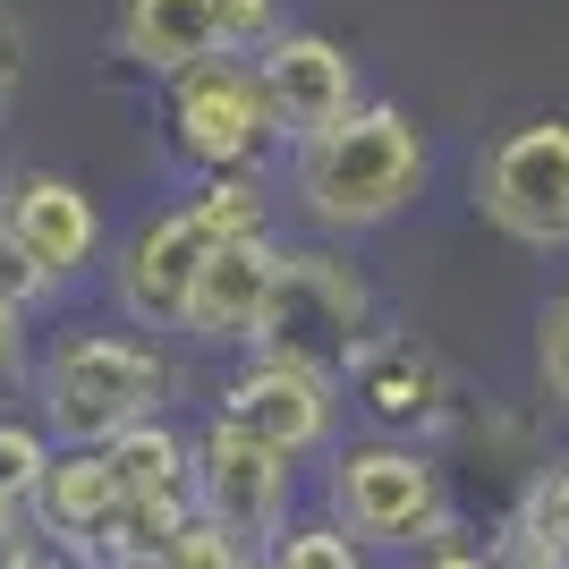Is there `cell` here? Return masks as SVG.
<instances>
[{
	"instance_id": "18",
	"label": "cell",
	"mask_w": 569,
	"mask_h": 569,
	"mask_svg": "<svg viewBox=\"0 0 569 569\" xmlns=\"http://www.w3.org/2000/svg\"><path fill=\"white\" fill-rule=\"evenodd\" d=\"M263 561H272V569H366V561H357V536H349V527H340V519L289 527L281 545L263 552Z\"/></svg>"
},
{
	"instance_id": "5",
	"label": "cell",
	"mask_w": 569,
	"mask_h": 569,
	"mask_svg": "<svg viewBox=\"0 0 569 569\" xmlns=\"http://www.w3.org/2000/svg\"><path fill=\"white\" fill-rule=\"evenodd\" d=\"M468 204L527 256H569V119L501 128L468 170Z\"/></svg>"
},
{
	"instance_id": "27",
	"label": "cell",
	"mask_w": 569,
	"mask_h": 569,
	"mask_svg": "<svg viewBox=\"0 0 569 569\" xmlns=\"http://www.w3.org/2000/svg\"><path fill=\"white\" fill-rule=\"evenodd\" d=\"M26 569H94V561H86V552H60V545H51V552H34Z\"/></svg>"
},
{
	"instance_id": "13",
	"label": "cell",
	"mask_w": 569,
	"mask_h": 569,
	"mask_svg": "<svg viewBox=\"0 0 569 569\" xmlns=\"http://www.w3.org/2000/svg\"><path fill=\"white\" fill-rule=\"evenodd\" d=\"M119 510H128V485L111 468V442H60L26 519H34V536H51L60 552H86L102 569V545H111Z\"/></svg>"
},
{
	"instance_id": "29",
	"label": "cell",
	"mask_w": 569,
	"mask_h": 569,
	"mask_svg": "<svg viewBox=\"0 0 569 569\" xmlns=\"http://www.w3.org/2000/svg\"><path fill=\"white\" fill-rule=\"evenodd\" d=\"M256 569H272V561H256Z\"/></svg>"
},
{
	"instance_id": "15",
	"label": "cell",
	"mask_w": 569,
	"mask_h": 569,
	"mask_svg": "<svg viewBox=\"0 0 569 569\" xmlns=\"http://www.w3.org/2000/svg\"><path fill=\"white\" fill-rule=\"evenodd\" d=\"M221 0H119V60H137L144 77H188L196 60H221Z\"/></svg>"
},
{
	"instance_id": "25",
	"label": "cell",
	"mask_w": 569,
	"mask_h": 569,
	"mask_svg": "<svg viewBox=\"0 0 569 569\" xmlns=\"http://www.w3.org/2000/svg\"><path fill=\"white\" fill-rule=\"evenodd\" d=\"M26 561H34V519L0 501V569H26Z\"/></svg>"
},
{
	"instance_id": "17",
	"label": "cell",
	"mask_w": 569,
	"mask_h": 569,
	"mask_svg": "<svg viewBox=\"0 0 569 569\" xmlns=\"http://www.w3.org/2000/svg\"><path fill=\"white\" fill-rule=\"evenodd\" d=\"M51 426H26V417H0V501L9 510H34L43 493V468H51Z\"/></svg>"
},
{
	"instance_id": "10",
	"label": "cell",
	"mask_w": 569,
	"mask_h": 569,
	"mask_svg": "<svg viewBox=\"0 0 569 569\" xmlns=\"http://www.w3.org/2000/svg\"><path fill=\"white\" fill-rule=\"evenodd\" d=\"M213 417H221V426H238V433H256V442H272V451H289V459H307V451H323V442H332L340 382L256 349L230 382H221Z\"/></svg>"
},
{
	"instance_id": "23",
	"label": "cell",
	"mask_w": 569,
	"mask_h": 569,
	"mask_svg": "<svg viewBox=\"0 0 569 569\" xmlns=\"http://www.w3.org/2000/svg\"><path fill=\"white\" fill-rule=\"evenodd\" d=\"M0 298H9V307H26V315H34V307L51 298V281H43V272H34V263L18 256V247H0Z\"/></svg>"
},
{
	"instance_id": "7",
	"label": "cell",
	"mask_w": 569,
	"mask_h": 569,
	"mask_svg": "<svg viewBox=\"0 0 569 569\" xmlns=\"http://www.w3.org/2000/svg\"><path fill=\"white\" fill-rule=\"evenodd\" d=\"M332 519L349 527L357 545H417L442 527V468L426 442L375 433L332 451Z\"/></svg>"
},
{
	"instance_id": "19",
	"label": "cell",
	"mask_w": 569,
	"mask_h": 569,
	"mask_svg": "<svg viewBox=\"0 0 569 569\" xmlns=\"http://www.w3.org/2000/svg\"><path fill=\"white\" fill-rule=\"evenodd\" d=\"M536 391L552 408H569V281L536 307Z\"/></svg>"
},
{
	"instance_id": "16",
	"label": "cell",
	"mask_w": 569,
	"mask_h": 569,
	"mask_svg": "<svg viewBox=\"0 0 569 569\" xmlns=\"http://www.w3.org/2000/svg\"><path fill=\"white\" fill-rule=\"evenodd\" d=\"M501 561L510 569H569V459L527 476L519 510H510V536H501Z\"/></svg>"
},
{
	"instance_id": "28",
	"label": "cell",
	"mask_w": 569,
	"mask_h": 569,
	"mask_svg": "<svg viewBox=\"0 0 569 569\" xmlns=\"http://www.w3.org/2000/svg\"><path fill=\"white\" fill-rule=\"evenodd\" d=\"M111 569H179L170 552H137V561H111Z\"/></svg>"
},
{
	"instance_id": "1",
	"label": "cell",
	"mask_w": 569,
	"mask_h": 569,
	"mask_svg": "<svg viewBox=\"0 0 569 569\" xmlns=\"http://www.w3.org/2000/svg\"><path fill=\"white\" fill-rule=\"evenodd\" d=\"M426 179H433L426 128H417V111H400L382 94H366L349 119L289 144V213L315 238L391 230L400 213H417Z\"/></svg>"
},
{
	"instance_id": "11",
	"label": "cell",
	"mask_w": 569,
	"mask_h": 569,
	"mask_svg": "<svg viewBox=\"0 0 569 569\" xmlns=\"http://www.w3.org/2000/svg\"><path fill=\"white\" fill-rule=\"evenodd\" d=\"M340 391H349V408L375 433H400V442L408 433H442L451 426V366H442L417 332H375L349 357Z\"/></svg>"
},
{
	"instance_id": "20",
	"label": "cell",
	"mask_w": 569,
	"mask_h": 569,
	"mask_svg": "<svg viewBox=\"0 0 569 569\" xmlns=\"http://www.w3.org/2000/svg\"><path fill=\"white\" fill-rule=\"evenodd\" d=\"M170 561L179 569H256L263 552H247L230 536V527L221 519H204V510H188V527H179V536H170Z\"/></svg>"
},
{
	"instance_id": "8",
	"label": "cell",
	"mask_w": 569,
	"mask_h": 569,
	"mask_svg": "<svg viewBox=\"0 0 569 569\" xmlns=\"http://www.w3.org/2000/svg\"><path fill=\"white\" fill-rule=\"evenodd\" d=\"M289 501H298V459L289 451L221 426V417L196 433V510L221 519L247 552H272L289 536Z\"/></svg>"
},
{
	"instance_id": "2",
	"label": "cell",
	"mask_w": 569,
	"mask_h": 569,
	"mask_svg": "<svg viewBox=\"0 0 569 569\" xmlns=\"http://www.w3.org/2000/svg\"><path fill=\"white\" fill-rule=\"evenodd\" d=\"M281 213V196L263 170H221V179H196L170 213H153L111 263V298L137 332H179L188 323V289L196 272L213 263V247L230 238H263Z\"/></svg>"
},
{
	"instance_id": "24",
	"label": "cell",
	"mask_w": 569,
	"mask_h": 569,
	"mask_svg": "<svg viewBox=\"0 0 569 569\" xmlns=\"http://www.w3.org/2000/svg\"><path fill=\"white\" fill-rule=\"evenodd\" d=\"M18 77H26V26L9 18V0H0V119L18 102Z\"/></svg>"
},
{
	"instance_id": "6",
	"label": "cell",
	"mask_w": 569,
	"mask_h": 569,
	"mask_svg": "<svg viewBox=\"0 0 569 569\" xmlns=\"http://www.w3.org/2000/svg\"><path fill=\"white\" fill-rule=\"evenodd\" d=\"M281 144L263 77L247 51L196 60L188 77H170V153L188 179H221V170H263V153Z\"/></svg>"
},
{
	"instance_id": "21",
	"label": "cell",
	"mask_w": 569,
	"mask_h": 569,
	"mask_svg": "<svg viewBox=\"0 0 569 569\" xmlns=\"http://www.w3.org/2000/svg\"><path fill=\"white\" fill-rule=\"evenodd\" d=\"M221 34H230V51H272L289 34V0H221Z\"/></svg>"
},
{
	"instance_id": "12",
	"label": "cell",
	"mask_w": 569,
	"mask_h": 569,
	"mask_svg": "<svg viewBox=\"0 0 569 569\" xmlns=\"http://www.w3.org/2000/svg\"><path fill=\"white\" fill-rule=\"evenodd\" d=\"M256 77H263V102H272L281 144L315 137V128H332V119H349L366 102V77H357L349 43L315 34V26H289L272 51H256Z\"/></svg>"
},
{
	"instance_id": "14",
	"label": "cell",
	"mask_w": 569,
	"mask_h": 569,
	"mask_svg": "<svg viewBox=\"0 0 569 569\" xmlns=\"http://www.w3.org/2000/svg\"><path fill=\"white\" fill-rule=\"evenodd\" d=\"M272 281H281V230L213 247V263H204L196 289H188V323H179V332L204 340V349H256Z\"/></svg>"
},
{
	"instance_id": "9",
	"label": "cell",
	"mask_w": 569,
	"mask_h": 569,
	"mask_svg": "<svg viewBox=\"0 0 569 569\" xmlns=\"http://www.w3.org/2000/svg\"><path fill=\"white\" fill-rule=\"evenodd\" d=\"M0 247H18L51 289H69L102 263V204L60 170H9L0 179Z\"/></svg>"
},
{
	"instance_id": "3",
	"label": "cell",
	"mask_w": 569,
	"mask_h": 569,
	"mask_svg": "<svg viewBox=\"0 0 569 569\" xmlns=\"http://www.w3.org/2000/svg\"><path fill=\"white\" fill-rule=\"evenodd\" d=\"M179 391L170 357L137 332H69L34 366V400H43L51 442H119L128 426H153Z\"/></svg>"
},
{
	"instance_id": "26",
	"label": "cell",
	"mask_w": 569,
	"mask_h": 569,
	"mask_svg": "<svg viewBox=\"0 0 569 569\" xmlns=\"http://www.w3.org/2000/svg\"><path fill=\"white\" fill-rule=\"evenodd\" d=\"M426 569H510V561H501V552H468V545H442V552H433Z\"/></svg>"
},
{
	"instance_id": "22",
	"label": "cell",
	"mask_w": 569,
	"mask_h": 569,
	"mask_svg": "<svg viewBox=\"0 0 569 569\" xmlns=\"http://www.w3.org/2000/svg\"><path fill=\"white\" fill-rule=\"evenodd\" d=\"M26 382H34V357H26V307L0 298V417H18Z\"/></svg>"
},
{
	"instance_id": "4",
	"label": "cell",
	"mask_w": 569,
	"mask_h": 569,
	"mask_svg": "<svg viewBox=\"0 0 569 569\" xmlns=\"http://www.w3.org/2000/svg\"><path fill=\"white\" fill-rule=\"evenodd\" d=\"M375 332H382V323H375V281L340 256L332 238H315V247H289V238H281V281H272V307H263L256 349L340 382V375H349V357L366 349Z\"/></svg>"
}]
</instances>
